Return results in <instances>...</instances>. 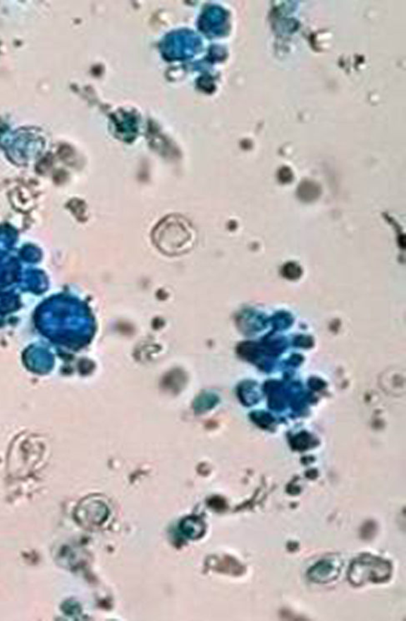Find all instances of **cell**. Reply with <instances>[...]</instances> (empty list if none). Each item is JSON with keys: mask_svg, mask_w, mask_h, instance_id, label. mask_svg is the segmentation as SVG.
<instances>
[{"mask_svg": "<svg viewBox=\"0 0 406 621\" xmlns=\"http://www.w3.org/2000/svg\"><path fill=\"white\" fill-rule=\"evenodd\" d=\"M391 574L389 562L371 555H364L351 564L348 577L354 586H362L367 582H385Z\"/></svg>", "mask_w": 406, "mask_h": 621, "instance_id": "obj_1", "label": "cell"}, {"mask_svg": "<svg viewBox=\"0 0 406 621\" xmlns=\"http://www.w3.org/2000/svg\"><path fill=\"white\" fill-rule=\"evenodd\" d=\"M340 565L331 560H322L309 570V577L314 582L326 584L338 577Z\"/></svg>", "mask_w": 406, "mask_h": 621, "instance_id": "obj_2", "label": "cell"}, {"mask_svg": "<svg viewBox=\"0 0 406 621\" xmlns=\"http://www.w3.org/2000/svg\"><path fill=\"white\" fill-rule=\"evenodd\" d=\"M364 528L368 529V531H362V534L364 533H367V534H364V536H363L364 538H371L374 536V533H375L376 531L375 524L368 523L364 525Z\"/></svg>", "mask_w": 406, "mask_h": 621, "instance_id": "obj_3", "label": "cell"}]
</instances>
